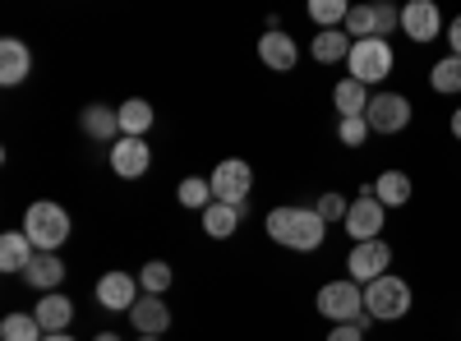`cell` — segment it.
I'll return each mask as SVG.
<instances>
[{
    "label": "cell",
    "mask_w": 461,
    "mask_h": 341,
    "mask_svg": "<svg viewBox=\"0 0 461 341\" xmlns=\"http://www.w3.org/2000/svg\"><path fill=\"white\" fill-rule=\"evenodd\" d=\"M263 226H267V236H273L282 249H295V254H314L328 240V221L319 217V208H300V203L273 208Z\"/></svg>",
    "instance_id": "cell-1"
},
{
    "label": "cell",
    "mask_w": 461,
    "mask_h": 341,
    "mask_svg": "<svg viewBox=\"0 0 461 341\" xmlns=\"http://www.w3.org/2000/svg\"><path fill=\"white\" fill-rule=\"evenodd\" d=\"M69 231H74V221H69V212H65L60 203H51V199L28 203V212H23V236L32 240L37 254H56V249L69 240Z\"/></svg>",
    "instance_id": "cell-2"
},
{
    "label": "cell",
    "mask_w": 461,
    "mask_h": 341,
    "mask_svg": "<svg viewBox=\"0 0 461 341\" xmlns=\"http://www.w3.org/2000/svg\"><path fill=\"white\" fill-rule=\"evenodd\" d=\"M411 305H415L411 282L397 277V273H388V277H378V282L365 286V314H369L374 323H397V319L411 314Z\"/></svg>",
    "instance_id": "cell-3"
},
{
    "label": "cell",
    "mask_w": 461,
    "mask_h": 341,
    "mask_svg": "<svg viewBox=\"0 0 461 341\" xmlns=\"http://www.w3.org/2000/svg\"><path fill=\"white\" fill-rule=\"evenodd\" d=\"M319 314L337 328V323H374L369 314H365V286H356L351 277H341V282H328L323 291H319Z\"/></svg>",
    "instance_id": "cell-4"
},
{
    "label": "cell",
    "mask_w": 461,
    "mask_h": 341,
    "mask_svg": "<svg viewBox=\"0 0 461 341\" xmlns=\"http://www.w3.org/2000/svg\"><path fill=\"white\" fill-rule=\"evenodd\" d=\"M393 65H397L393 42H383V37H365V42H356V47H351V60H346L351 79H356V84H365V88H374V84L388 79Z\"/></svg>",
    "instance_id": "cell-5"
},
{
    "label": "cell",
    "mask_w": 461,
    "mask_h": 341,
    "mask_svg": "<svg viewBox=\"0 0 461 341\" xmlns=\"http://www.w3.org/2000/svg\"><path fill=\"white\" fill-rule=\"evenodd\" d=\"M249 189H254V166L240 157H226L212 171V203H230L249 212Z\"/></svg>",
    "instance_id": "cell-6"
},
{
    "label": "cell",
    "mask_w": 461,
    "mask_h": 341,
    "mask_svg": "<svg viewBox=\"0 0 461 341\" xmlns=\"http://www.w3.org/2000/svg\"><path fill=\"white\" fill-rule=\"evenodd\" d=\"M346 273H351L356 286H369L378 277L393 273V245L388 240H365V245H351L346 254Z\"/></svg>",
    "instance_id": "cell-7"
},
{
    "label": "cell",
    "mask_w": 461,
    "mask_h": 341,
    "mask_svg": "<svg viewBox=\"0 0 461 341\" xmlns=\"http://www.w3.org/2000/svg\"><path fill=\"white\" fill-rule=\"evenodd\" d=\"M383 226H388V208L365 189L360 199H351V212H346L341 231L351 236V245H365V240H383Z\"/></svg>",
    "instance_id": "cell-8"
},
{
    "label": "cell",
    "mask_w": 461,
    "mask_h": 341,
    "mask_svg": "<svg viewBox=\"0 0 461 341\" xmlns=\"http://www.w3.org/2000/svg\"><path fill=\"white\" fill-rule=\"evenodd\" d=\"M411 116H415V106L402 93H374L369 97V111H365V121H369L374 134H402L411 125Z\"/></svg>",
    "instance_id": "cell-9"
},
{
    "label": "cell",
    "mask_w": 461,
    "mask_h": 341,
    "mask_svg": "<svg viewBox=\"0 0 461 341\" xmlns=\"http://www.w3.org/2000/svg\"><path fill=\"white\" fill-rule=\"evenodd\" d=\"M402 32L425 47V42H438L447 28H443V14L434 0H411V5H402Z\"/></svg>",
    "instance_id": "cell-10"
},
{
    "label": "cell",
    "mask_w": 461,
    "mask_h": 341,
    "mask_svg": "<svg viewBox=\"0 0 461 341\" xmlns=\"http://www.w3.org/2000/svg\"><path fill=\"white\" fill-rule=\"evenodd\" d=\"M97 305L111 314H130L139 305V277L130 273H102L97 277Z\"/></svg>",
    "instance_id": "cell-11"
},
{
    "label": "cell",
    "mask_w": 461,
    "mask_h": 341,
    "mask_svg": "<svg viewBox=\"0 0 461 341\" xmlns=\"http://www.w3.org/2000/svg\"><path fill=\"white\" fill-rule=\"evenodd\" d=\"M111 171L121 175V180H143L148 166H152V148L143 139H121V143H111Z\"/></svg>",
    "instance_id": "cell-12"
},
{
    "label": "cell",
    "mask_w": 461,
    "mask_h": 341,
    "mask_svg": "<svg viewBox=\"0 0 461 341\" xmlns=\"http://www.w3.org/2000/svg\"><path fill=\"white\" fill-rule=\"evenodd\" d=\"M79 130L93 139V143H121L125 134H121V106H102V102H93V106H84L79 111Z\"/></svg>",
    "instance_id": "cell-13"
},
{
    "label": "cell",
    "mask_w": 461,
    "mask_h": 341,
    "mask_svg": "<svg viewBox=\"0 0 461 341\" xmlns=\"http://www.w3.org/2000/svg\"><path fill=\"white\" fill-rule=\"evenodd\" d=\"M28 74H32V51H28V42H19V37H0V84L19 88Z\"/></svg>",
    "instance_id": "cell-14"
},
{
    "label": "cell",
    "mask_w": 461,
    "mask_h": 341,
    "mask_svg": "<svg viewBox=\"0 0 461 341\" xmlns=\"http://www.w3.org/2000/svg\"><path fill=\"white\" fill-rule=\"evenodd\" d=\"M130 328L139 337H162L171 328V310H167V300L162 295H139V305L130 310Z\"/></svg>",
    "instance_id": "cell-15"
},
{
    "label": "cell",
    "mask_w": 461,
    "mask_h": 341,
    "mask_svg": "<svg viewBox=\"0 0 461 341\" xmlns=\"http://www.w3.org/2000/svg\"><path fill=\"white\" fill-rule=\"evenodd\" d=\"M258 60H263L267 69H277V74H291L295 60H300L295 37H291V32H263V37H258Z\"/></svg>",
    "instance_id": "cell-16"
},
{
    "label": "cell",
    "mask_w": 461,
    "mask_h": 341,
    "mask_svg": "<svg viewBox=\"0 0 461 341\" xmlns=\"http://www.w3.org/2000/svg\"><path fill=\"white\" fill-rule=\"evenodd\" d=\"M23 282H28L32 291H42V295L60 291V286H65V258H60V254H37L28 268H23Z\"/></svg>",
    "instance_id": "cell-17"
},
{
    "label": "cell",
    "mask_w": 461,
    "mask_h": 341,
    "mask_svg": "<svg viewBox=\"0 0 461 341\" xmlns=\"http://www.w3.org/2000/svg\"><path fill=\"white\" fill-rule=\"evenodd\" d=\"M32 319L42 323V332H69V323H74V300L51 291V295H42V300H37Z\"/></svg>",
    "instance_id": "cell-18"
},
{
    "label": "cell",
    "mask_w": 461,
    "mask_h": 341,
    "mask_svg": "<svg viewBox=\"0 0 461 341\" xmlns=\"http://www.w3.org/2000/svg\"><path fill=\"white\" fill-rule=\"evenodd\" d=\"M369 194H374L383 208H402V203H411L415 184H411V175H406V171H383V175L369 184Z\"/></svg>",
    "instance_id": "cell-19"
},
{
    "label": "cell",
    "mask_w": 461,
    "mask_h": 341,
    "mask_svg": "<svg viewBox=\"0 0 461 341\" xmlns=\"http://www.w3.org/2000/svg\"><path fill=\"white\" fill-rule=\"evenodd\" d=\"M351 37H346L341 28H323V32H314V42H310V56L319 60V65H341V60H351Z\"/></svg>",
    "instance_id": "cell-20"
},
{
    "label": "cell",
    "mask_w": 461,
    "mask_h": 341,
    "mask_svg": "<svg viewBox=\"0 0 461 341\" xmlns=\"http://www.w3.org/2000/svg\"><path fill=\"white\" fill-rule=\"evenodd\" d=\"M369 97H374V93H369L365 84H356L351 74H346V79L332 88V106H337V116H341V121L365 116V111H369Z\"/></svg>",
    "instance_id": "cell-21"
},
{
    "label": "cell",
    "mask_w": 461,
    "mask_h": 341,
    "mask_svg": "<svg viewBox=\"0 0 461 341\" xmlns=\"http://www.w3.org/2000/svg\"><path fill=\"white\" fill-rule=\"evenodd\" d=\"M32 258H37V249H32V240L23 231H5V236H0V273H19L23 277V268Z\"/></svg>",
    "instance_id": "cell-22"
},
{
    "label": "cell",
    "mask_w": 461,
    "mask_h": 341,
    "mask_svg": "<svg viewBox=\"0 0 461 341\" xmlns=\"http://www.w3.org/2000/svg\"><path fill=\"white\" fill-rule=\"evenodd\" d=\"M240 217H245V208L208 203V208H203V231H208L212 240H230V236H236V226H240Z\"/></svg>",
    "instance_id": "cell-23"
},
{
    "label": "cell",
    "mask_w": 461,
    "mask_h": 341,
    "mask_svg": "<svg viewBox=\"0 0 461 341\" xmlns=\"http://www.w3.org/2000/svg\"><path fill=\"white\" fill-rule=\"evenodd\" d=\"M429 88L434 93H443V97H456L461 93V56H443V60H434V69H429Z\"/></svg>",
    "instance_id": "cell-24"
},
{
    "label": "cell",
    "mask_w": 461,
    "mask_h": 341,
    "mask_svg": "<svg viewBox=\"0 0 461 341\" xmlns=\"http://www.w3.org/2000/svg\"><path fill=\"white\" fill-rule=\"evenodd\" d=\"M152 130V106L143 102V97H130L125 106H121V134L125 139H143Z\"/></svg>",
    "instance_id": "cell-25"
},
{
    "label": "cell",
    "mask_w": 461,
    "mask_h": 341,
    "mask_svg": "<svg viewBox=\"0 0 461 341\" xmlns=\"http://www.w3.org/2000/svg\"><path fill=\"white\" fill-rule=\"evenodd\" d=\"M0 341H47V332L32 314H5L0 319Z\"/></svg>",
    "instance_id": "cell-26"
},
{
    "label": "cell",
    "mask_w": 461,
    "mask_h": 341,
    "mask_svg": "<svg viewBox=\"0 0 461 341\" xmlns=\"http://www.w3.org/2000/svg\"><path fill=\"white\" fill-rule=\"evenodd\" d=\"M171 282H176V273H171V263H162V258H152V263L139 268V291L143 295H167Z\"/></svg>",
    "instance_id": "cell-27"
},
{
    "label": "cell",
    "mask_w": 461,
    "mask_h": 341,
    "mask_svg": "<svg viewBox=\"0 0 461 341\" xmlns=\"http://www.w3.org/2000/svg\"><path fill=\"white\" fill-rule=\"evenodd\" d=\"M176 199H180V208L203 212V208L212 203V180H203V175H185L180 189H176Z\"/></svg>",
    "instance_id": "cell-28"
},
{
    "label": "cell",
    "mask_w": 461,
    "mask_h": 341,
    "mask_svg": "<svg viewBox=\"0 0 461 341\" xmlns=\"http://www.w3.org/2000/svg\"><path fill=\"white\" fill-rule=\"evenodd\" d=\"M346 14H351V5H346V0H310V19L319 23V32H323V28H341Z\"/></svg>",
    "instance_id": "cell-29"
},
{
    "label": "cell",
    "mask_w": 461,
    "mask_h": 341,
    "mask_svg": "<svg viewBox=\"0 0 461 341\" xmlns=\"http://www.w3.org/2000/svg\"><path fill=\"white\" fill-rule=\"evenodd\" d=\"M341 32L351 37V42H365V37H374V5H351Z\"/></svg>",
    "instance_id": "cell-30"
},
{
    "label": "cell",
    "mask_w": 461,
    "mask_h": 341,
    "mask_svg": "<svg viewBox=\"0 0 461 341\" xmlns=\"http://www.w3.org/2000/svg\"><path fill=\"white\" fill-rule=\"evenodd\" d=\"M374 130H369V121L365 116H356V121H337V139L346 143V148H365V139H369Z\"/></svg>",
    "instance_id": "cell-31"
},
{
    "label": "cell",
    "mask_w": 461,
    "mask_h": 341,
    "mask_svg": "<svg viewBox=\"0 0 461 341\" xmlns=\"http://www.w3.org/2000/svg\"><path fill=\"white\" fill-rule=\"evenodd\" d=\"M397 28H402V10H397V5H374V37H383V42H388Z\"/></svg>",
    "instance_id": "cell-32"
},
{
    "label": "cell",
    "mask_w": 461,
    "mask_h": 341,
    "mask_svg": "<svg viewBox=\"0 0 461 341\" xmlns=\"http://www.w3.org/2000/svg\"><path fill=\"white\" fill-rule=\"evenodd\" d=\"M346 212H351V199H341V194H323L319 199V217L323 221H346Z\"/></svg>",
    "instance_id": "cell-33"
},
{
    "label": "cell",
    "mask_w": 461,
    "mask_h": 341,
    "mask_svg": "<svg viewBox=\"0 0 461 341\" xmlns=\"http://www.w3.org/2000/svg\"><path fill=\"white\" fill-rule=\"evenodd\" d=\"M365 332H369V323H337L328 332V341H365Z\"/></svg>",
    "instance_id": "cell-34"
},
{
    "label": "cell",
    "mask_w": 461,
    "mask_h": 341,
    "mask_svg": "<svg viewBox=\"0 0 461 341\" xmlns=\"http://www.w3.org/2000/svg\"><path fill=\"white\" fill-rule=\"evenodd\" d=\"M443 42L452 47V56H461V14H456V19L447 23V32H443Z\"/></svg>",
    "instance_id": "cell-35"
},
{
    "label": "cell",
    "mask_w": 461,
    "mask_h": 341,
    "mask_svg": "<svg viewBox=\"0 0 461 341\" xmlns=\"http://www.w3.org/2000/svg\"><path fill=\"white\" fill-rule=\"evenodd\" d=\"M447 130H452V139H461V106L452 111V121H447Z\"/></svg>",
    "instance_id": "cell-36"
},
{
    "label": "cell",
    "mask_w": 461,
    "mask_h": 341,
    "mask_svg": "<svg viewBox=\"0 0 461 341\" xmlns=\"http://www.w3.org/2000/svg\"><path fill=\"white\" fill-rule=\"evenodd\" d=\"M47 341H74L69 332H47Z\"/></svg>",
    "instance_id": "cell-37"
},
{
    "label": "cell",
    "mask_w": 461,
    "mask_h": 341,
    "mask_svg": "<svg viewBox=\"0 0 461 341\" xmlns=\"http://www.w3.org/2000/svg\"><path fill=\"white\" fill-rule=\"evenodd\" d=\"M93 341H121V337H115V332H97Z\"/></svg>",
    "instance_id": "cell-38"
},
{
    "label": "cell",
    "mask_w": 461,
    "mask_h": 341,
    "mask_svg": "<svg viewBox=\"0 0 461 341\" xmlns=\"http://www.w3.org/2000/svg\"><path fill=\"white\" fill-rule=\"evenodd\" d=\"M134 341H162V337H134Z\"/></svg>",
    "instance_id": "cell-39"
}]
</instances>
